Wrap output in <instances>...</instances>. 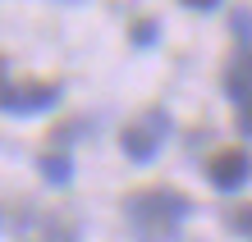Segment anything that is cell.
<instances>
[{"instance_id":"6da1fadb","label":"cell","mask_w":252,"mask_h":242,"mask_svg":"<svg viewBox=\"0 0 252 242\" xmlns=\"http://www.w3.org/2000/svg\"><path fill=\"white\" fill-rule=\"evenodd\" d=\"M188 215H192V201L174 188H138L124 196V219L138 242H179Z\"/></svg>"},{"instance_id":"277c9868","label":"cell","mask_w":252,"mask_h":242,"mask_svg":"<svg viewBox=\"0 0 252 242\" xmlns=\"http://www.w3.org/2000/svg\"><path fill=\"white\" fill-rule=\"evenodd\" d=\"M19 242H78V219L69 210H37L19 215Z\"/></svg>"},{"instance_id":"8fae6325","label":"cell","mask_w":252,"mask_h":242,"mask_svg":"<svg viewBox=\"0 0 252 242\" xmlns=\"http://www.w3.org/2000/svg\"><path fill=\"white\" fill-rule=\"evenodd\" d=\"M234 124H239L243 137H252V105H239V119H234Z\"/></svg>"},{"instance_id":"4fadbf2b","label":"cell","mask_w":252,"mask_h":242,"mask_svg":"<svg viewBox=\"0 0 252 242\" xmlns=\"http://www.w3.org/2000/svg\"><path fill=\"white\" fill-rule=\"evenodd\" d=\"M0 224H5V210H0Z\"/></svg>"},{"instance_id":"ba28073f","label":"cell","mask_w":252,"mask_h":242,"mask_svg":"<svg viewBox=\"0 0 252 242\" xmlns=\"http://www.w3.org/2000/svg\"><path fill=\"white\" fill-rule=\"evenodd\" d=\"M225 224H229L234 233L252 238V201H239V206H229V210H225Z\"/></svg>"},{"instance_id":"30bf717a","label":"cell","mask_w":252,"mask_h":242,"mask_svg":"<svg viewBox=\"0 0 252 242\" xmlns=\"http://www.w3.org/2000/svg\"><path fill=\"white\" fill-rule=\"evenodd\" d=\"M229 27H234V37H252V14H248V9H239V14L229 19Z\"/></svg>"},{"instance_id":"52a82bcc","label":"cell","mask_w":252,"mask_h":242,"mask_svg":"<svg viewBox=\"0 0 252 242\" xmlns=\"http://www.w3.org/2000/svg\"><path fill=\"white\" fill-rule=\"evenodd\" d=\"M37 169H41V178H46V183H55V188H64L69 178H73V160L64 156L60 146H51V151H41V160H37Z\"/></svg>"},{"instance_id":"9c48e42d","label":"cell","mask_w":252,"mask_h":242,"mask_svg":"<svg viewBox=\"0 0 252 242\" xmlns=\"http://www.w3.org/2000/svg\"><path fill=\"white\" fill-rule=\"evenodd\" d=\"M133 41H138V46H152L156 41V19H142L138 27H133Z\"/></svg>"},{"instance_id":"3957f363","label":"cell","mask_w":252,"mask_h":242,"mask_svg":"<svg viewBox=\"0 0 252 242\" xmlns=\"http://www.w3.org/2000/svg\"><path fill=\"white\" fill-rule=\"evenodd\" d=\"M170 142V114L160 110V105H152V110H142L138 119H128L124 133H120V146H124V156L133 164H147V160H156V151Z\"/></svg>"},{"instance_id":"8992f818","label":"cell","mask_w":252,"mask_h":242,"mask_svg":"<svg viewBox=\"0 0 252 242\" xmlns=\"http://www.w3.org/2000/svg\"><path fill=\"white\" fill-rule=\"evenodd\" d=\"M225 92H229V101L252 105V46L234 51V59L225 64Z\"/></svg>"},{"instance_id":"7c38bea8","label":"cell","mask_w":252,"mask_h":242,"mask_svg":"<svg viewBox=\"0 0 252 242\" xmlns=\"http://www.w3.org/2000/svg\"><path fill=\"white\" fill-rule=\"evenodd\" d=\"M184 5H188V9H216L220 0H184Z\"/></svg>"},{"instance_id":"7a4b0ae2","label":"cell","mask_w":252,"mask_h":242,"mask_svg":"<svg viewBox=\"0 0 252 242\" xmlns=\"http://www.w3.org/2000/svg\"><path fill=\"white\" fill-rule=\"evenodd\" d=\"M64 87L55 78H14L9 73V59L0 55V110L9 114H41L60 101Z\"/></svg>"},{"instance_id":"5b68a950","label":"cell","mask_w":252,"mask_h":242,"mask_svg":"<svg viewBox=\"0 0 252 242\" xmlns=\"http://www.w3.org/2000/svg\"><path fill=\"white\" fill-rule=\"evenodd\" d=\"M206 178L220 188V192H239L248 178H252V156L243 146H225V151H216L211 160H206Z\"/></svg>"}]
</instances>
